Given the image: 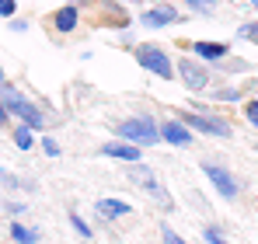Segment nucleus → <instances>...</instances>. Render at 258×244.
I'll list each match as a JSON object with an SVG mask.
<instances>
[{"label":"nucleus","instance_id":"obj_21","mask_svg":"<svg viewBox=\"0 0 258 244\" xmlns=\"http://www.w3.org/2000/svg\"><path fill=\"white\" fill-rule=\"evenodd\" d=\"M39 147L45 150V157H59V154H63V147H59V143H56V140H52L49 133H45L42 140H39Z\"/></svg>","mask_w":258,"mask_h":244},{"label":"nucleus","instance_id":"obj_20","mask_svg":"<svg viewBox=\"0 0 258 244\" xmlns=\"http://www.w3.org/2000/svg\"><path fill=\"white\" fill-rule=\"evenodd\" d=\"M203 241H206V244H230L227 237H223V230H220L216 223H210V227H203Z\"/></svg>","mask_w":258,"mask_h":244},{"label":"nucleus","instance_id":"obj_23","mask_svg":"<svg viewBox=\"0 0 258 244\" xmlns=\"http://www.w3.org/2000/svg\"><path fill=\"white\" fill-rule=\"evenodd\" d=\"M244 119L251 122L258 129V98H251V101H244Z\"/></svg>","mask_w":258,"mask_h":244},{"label":"nucleus","instance_id":"obj_4","mask_svg":"<svg viewBox=\"0 0 258 244\" xmlns=\"http://www.w3.org/2000/svg\"><path fill=\"white\" fill-rule=\"evenodd\" d=\"M126 167H129V178H133L140 189H147V192H150V199L161 206L164 213H171V209H174V199H171V192L164 189V181L157 178V171H154L150 164H143V161H140V164H126Z\"/></svg>","mask_w":258,"mask_h":244},{"label":"nucleus","instance_id":"obj_10","mask_svg":"<svg viewBox=\"0 0 258 244\" xmlns=\"http://www.w3.org/2000/svg\"><path fill=\"white\" fill-rule=\"evenodd\" d=\"M192 52H196V59L199 63H213V67H220L227 56H230V45L227 42H192Z\"/></svg>","mask_w":258,"mask_h":244},{"label":"nucleus","instance_id":"obj_9","mask_svg":"<svg viewBox=\"0 0 258 244\" xmlns=\"http://www.w3.org/2000/svg\"><path fill=\"white\" fill-rule=\"evenodd\" d=\"M161 126V140L168 143V147H192V140H196V133L185 126L181 119H164V122H157Z\"/></svg>","mask_w":258,"mask_h":244},{"label":"nucleus","instance_id":"obj_8","mask_svg":"<svg viewBox=\"0 0 258 244\" xmlns=\"http://www.w3.org/2000/svg\"><path fill=\"white\" fill-rule=\"evenodd\" d=\"M178 7L171 4H157V7H147L143 14H140V25L147 28V32H161V28H168V25H178Z\"/></svg>","mask_w":258,"mask_h":244},{"label":"nucleus","instance_id":"obj_29","mask_svg":"<svg viewBox=\"0 0 258 244\" xmlns=\"http://www.w3.org/2000/svg\"><path fill=\"white\" fill-rule=\"evenodd\" d=\"M4 84H7V74H4V67H0V87H4Z\"/></svg>","mask_w":258,"mask_h":244},{"label":"nucleus","instance_id":"obj_3","mask_svg":"<svg viewBox=\"0 0 258 244\" xmlns=\"http://www.w3.org/2000/svg\"><path fill=\"white\" fill-rule=\"evenodd\" d=\"M133 59H136L147 74H157L161 81H174V59L157 45V42H140V45H133Z\"/></svg>","mask_w":258,"mask_h":244},{"label":"nucleus","instance_id":"obj_5","mask_svg":"<svg viewBox=\"0 0 258 244\" xmlns=\"http://www.w3.org/2000/svg\"><path fill=\"white\" fill-rule=\"evenodd\" d=\"M178 119L185 122L192 133H203V136H216V140H230V136H234V126L223 119V115H210V112H181Z\"/></svg>","mask_w":258,"mask_h":244},{"label":"nucleus","instance_id":"obj_22","mask_svg":"<svg viewBox=\"0 0 258 244\" xmlns=\"http://www.w3.org/2000/svg\"><path fill=\"white\" fill-rule=\"evenodd\" d=\"M161 241H164V244H188L185 237H181V234H174L168 223H161Z\"/></svg>","mask_w":258,"mask_h":244},{"label":"nucleus","instance_id":"obj_24","mask_svg":"<svg viewBox=\"0 0 258 244\" xmlns=\"http://www.w3.org/2000/svg\"><path fill=\"white\" fill-rule=\"evenodd\" d=\"M0 18H18V0H0Z\"/></svg>","mask_w":258,"mask_h":244},{"label":"nucleus","instance_id":"obj_17","mask_svg":"<svg viewBox=\"0 0 258 244\" xmlns=\"http://www.w3.org/2000/svg\"><path fill=\"white\" fill-rule=\"evenodd\" d=\"M70 227H74V230H77V234H81L84 241H91V237H94V230L87 227V220L81 216V213H74V209H70Z\"/></svg>","mask_w":258,"mask_h":244},{"label":"nucleus","instance_id":"obj_32","mask_svg":"<svg viewBox=\"0 0 258 244\" xmlns=\"http://www.w3.org/2000/svg\"><path fill=\"white\" fill-rule=\"evenodd\" d=\"M126 4H129V0H126ZM133 4H140V0H133Z\"/></svg>","mask_w":258,"mask_h":244},{"label":"nucleus","instance_id":"obj_2","mask_svg":"<svg viewBox=\"0 0 258 244\" xmlns=\"http://www.w3.org/2000/svg\"><path fill=\"white\" fill-rule=\"evenodd\" d=\"M115 136L143 150V147H157L161 126H157V119H150V115H129V119L115 122Z\"/></svg>","mask_w":258,"mask_h":244},{"label":"nucleus","instance_id":"obj_14","mask_svg":"<svg viewBox=\"0 0 258 244\" xmlns=\"http://www.w3.org/2000/svg\"><path fill=\"white\" fill-rule=\"evenodd\" d=\"M7 234H11V241H14V244H39V241H42V230H39V227L18 223V220H11Z\"/></svg>","mask_w":258,"mask_h":244},{"label":"nucleus","instance_id":"obj_7","mask_svg":"<svg viewBox=\"0 0 258 244\" xmlns=\"http://www.w3.org/2000/svg\"><path fill=\"white\" fill-rule=\"evenodd\" d=\"M174 77L185 84L192 94L210 91V67L199 63V59H174Z\"/></svg>","mask_w":258,"mask_h":244},{"label":"nucleus","instance_id":"obj_1","mask_svg":"<svg viewBox=\"0 0 258 244\" xmlns=\"http://www.w3.org/2000/svg\"><path fill=\"white\" fill-rule=\"evenodd\" d=\"M0 105L7 108L11 119H18V126H28V129H45V112L14 84H4L0 87Z\"/></svg>","mask_w":258,"mask_h":244},{"label":"nucleus","instance_id":"obj_19","mask_svg":"<svg viewBox=\"0 0 258 244\" xmlns=\"http://www.w3.org/2000/svg\"><path fill=\"white\" fill-rule=\"evenodd\" d=\"M244 87H213V101H241Z\"/></svg>","mask_w":258,"mask_h":244},{"label":"nucleus","instance_id":"obj_31","mask_svg":"<svg viewBox=\"0 0 258 244\" xmlns=\"http://www.w3.org/2000/svg\"><path fill=\"white\" fill-rule=\"evenodd\" d=\"M251 7H258V0H251Z\"/></svg>","mask_w":258,"mask_h":244},{"label":"nucleus","instance_id":"obj_12","mask_svg":"<svg viewBox=\"0 0 258 244\" xmlns=\"http://www.w3.org/2000/svg\"><path fill=\"white\" fill-rule=\"evenodd\" d=\"M77 25H81V7H74V4H63V7L52 14V28H56L59 35L77 32Z\"/></svg>","mask_w":258,"mask_h":244},{"label":"nucleus","instance_id":"obj_11","mask_svg":"<svg viewBox=\"0 0 258 244\" xmlns=\"http://www.w3.org/2000/svg\"><path fill=\"white\" fill-rule=\"evenodd\" d=\"M101 157H112V161H122V164H140L143 150L126 143V140H112V143H101Z\"/></svg>","mask_w":258,"mask_h":244},{"label":"nucleus","instance_id":"obj_18","mask_svg":"<svg viewBox=\"0 0 258 244\" xmlns=\"http://www.w3.org/2000/svg\"><path fill=\"white\" fill-rule=\"evenodd\" d=\"M237 39H244V42H251V45H258V21H241Z\"/></svg>","mask_w":258,"mask_h":244},{"label":"nucleus","instance_id":"obj_13","mask_svg":"<svg viewBox=\"0 0 258 244\" xmlns=\"http://www.w3.org/2000/svg\"><path fill=\"white\" fill-rule=\"evenodd\" d=\"M94 213H98L101 220H122V216L133 213V206H129L126 199H98V203H94Z\"/></svg>","mask_w":258,"mask_h":244},{"label":"nucleus","instance_id":"obj_15","mask_svg":"<svg viewBox=\"0 0 258 244\" xmlns=\"http://www.w3.org/2000/svg\"><path fill=\"white\" fill-rule=\"evenodd\" d=\"M11 143H14L18 150H32V147H35V129H28V126H14Z\"/></svg>","mask_w":258,"mask_h":244},{"label":"nucleus","instance_id":"obj_30","mask_svg":"<svg viewBox=\"0 0 258 244\" xmlns=\"http://www.w3.org/2000/svg\"><path fill=\"white\" fill-rule=\"evenodd\" d=\"M4 181H7V171H4V167H0V185H4Z\"/></svg>","mask_w":258,"mask_h":244},{"label":"nucleus","instance_id":"obj_27","mask_svg":"<svg viewBox=\"0 0 258 244\" xmlns=\"http://www.w3.org/2000/svg\"><path fill=\"white\" fill-rule=\"evenodd\" d=\"M7 122H11V115H7V108H4V105H0V129H4V126H7Z\"/></svg>","mask_w":258,"mask_h":244},{"label":"nucleus","instance_id":"obj_26","mask_svg":"<svg viewBox=\"0 0 258 244\" xmlns=\"http://www.w3.org/2000/svg\"><path fill=\"white\" fill-rule=\"evenodd\" d=\"M7 213H14V216H21V213H25V203H7Z\"/></svg>","mask_w":258,"mask_h":244},{"label":"nucleus","instance_id":"obj_33","mask_svg":"<svg viewBox=\"0 0 258 244\" xmlns=\"http://www.w3.org/2000/svg\"><path fill=\"white\" fill-rule=\"evenodd\" d=\"M255 150H258V143H255Z\"/></svg>","mask_w":258,"mask_h":244},{"label":"nucleus","instance_id":"obj_28","mask_svg":"<svg viewBox=\"0 0 258 244\" xmlns=\"http://www.w3.org/2000/svg\"><path fill=\"white\" fill-rule=\"evenodd\" d=\"M70 4H74V7H81V4H94V0H70Z\"/></svg>","mask_w":258,"mask_h":244},{"label":"nucleus","instance_id":"obj_25","mask_svg":"<svg viewBox=\"0 0 258 244\" xmlns=\"http://www.w3.org/2000/svg\"><path fill=\"white\" fill-rule=\"evenodd\" d=\"M11 32H28V21L25 18H11Z\"/></svg>","mask_w":258,"mask_h":244},{"label":"nucleus","instance_id":"obj_16","mask_svg":"<svg viewBox=\"0 0 258 244\" xmlns=\"http://www.w3.org/2000/svg\"><path fill=\"white\" fill-rule=\"evenodd\" d=\"M185 11H192V14H199V18H213L216 0H185Z\"/></svg>","mask_w":258,"mask_h":244},{"label":"nucleus","instance_id":"obj_6","mask_svg":"<svg viewBox=\"0 0 258 244\" xmlns=\"http://www.w3.org/2000/svg\"><path fill=\"white\" fill-rule=\"evenodd\" d=\"M203 174H206V181L216 189V196H220V199L234 203V199L241 196V181H237V178H234V171H227L223 164L203 161Z\"/></svg>","mask_w":258,"mask_h":244}]
</instances>
